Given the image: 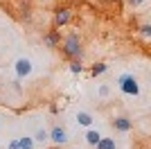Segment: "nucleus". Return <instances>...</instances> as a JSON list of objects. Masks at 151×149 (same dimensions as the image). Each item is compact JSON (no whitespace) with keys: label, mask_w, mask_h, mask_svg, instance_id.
<instances>
[{"label":"nucleus","mask_w":151,"mask_h":149,"mask_svg":"<svg viewBox=\"0 0 151 149\" xmlns=\"http://www.w3.org/2000/svg\"><path fill=\"white\" fill-rule=\"evenodd\" d=\"M61 52L65 59H81L83 56V41L81 36L77 34V32H72V34H68V36L61 41Z\"/></svg>","instance_id":"f257e3e1"},{"label":"nucleus","mask_w":151,"mask_h":149,"mask_svg":"<svg viewBox=\"0 0 151 149\" xmlns=\"http://www.w3.org/2000/svg\"><path fill=\"white\" fill-rule=\"evenodd\" d=\"M117 88H120L124 95H129V97H138L140 95V79L135 77V74L126 72V74H120V79H117Z\"/></svg>","instance_id":"f03ea898"},{"label":"nucleus","mask_w":151,"mask_h":149,"mask_svg":"<svg viewBox=\"0 0 151 149\" xmlns=\"http://www.w3.org/2000/svg\"><path fill=\"white\" fill-rule=\"evenodd\" d=\"M75 12H72V7H57L54 9V16H52V27L54 30H61L65 25H70Z\"/></svg>","instance_id":"7ed1b4c3"},{"label":"nucleus","mask_w":151,"mask_h":149,"mask_svg":"<svg viewBox=\"0 0 151 149\" xmlns=\"http://www.w3.org/2000/svg\"><path fill=\"white\" fill-rule=\"evenodd\" d=\"M47 140H50L52 145L63 147V145L70 142V133H68V129H65L63 124H52V129L47 131Z\"/></svg>","instance_id":"20e7f679"},{"label":"nucleus","mask_w":151,"mask_h":149,"mask_svg":"<svg viewBox=\"0 0 151 149\" xmlns=\"http://www.w3.org/2000/svg\"><path fill=\"white\" fill-rule=\"evenodd\" d=\"M14 72H16L18 79L29 77V74L34 72V63H32V59H29V56H18L16 63H14Z\"/></svg>","instance_id":"39448f33"},{"label":"nucleus","mask_w":151,"mask_h":149,"mask_svg":"<svg viewBox=\"0 0 151 149\" xmlns=\"http://www.w3.org/2000/svg\"><path fill=\"white\" fill-rule=\"evenodd\" d=\"M43 45L47 50H59V45H61V32L59 30H54V27H52V30H47L43 34Z\"/></svg>","instance_id":"423d86ee"},{"label":"nucleus","mask_w":151,"mask_h":149,"mask_svg":"<svg viewBox=\"0 0 151 149\" xmlns=\"http://www.w3.org/2000/svg\"><path fill=\"white\" fill-rule=\"evenodd\" d=\"M113 129L120 131V133H129L133 129V120L126 118V115H115L113 118Z\"/></svg>","instance_id":"0eeeda50"},{"label":"nucleus","mask_w":151,"mask_h":149,"mask_svg":"<svg viewBox=\"0 0 151 149\" xmlns=\"http://www.w3.org/2000/svg\"><path fill=\"white\" fill-rule=\"evenodd\" d=\"M75 122L79 124V127H83V129H88V127L95 124V115L88 113V111H77L75 113Z\"/></svg>","instance_id":"6e6552de"},{"label":"nucleus","mask_w":151,"mask_h":149,"mask_svg":"<svg viewBox=\"0 0 151 149\" xmlns=\"http://www.w3.org/2000/svg\"><path fill=\"white\" fill-rule=\"evenodd\" d=\"M99 138H101L99 129H95V127H88V129H86V133H83V142L88 145V147H95V145L99 142Z\"/></svg>","instance_id":"1a4fd4ad"},{"label":"nucleus","mask_w":151,"mask_h":149,"mask_svg":"<svg viewBox=\"0 0 151 149\" xmlns=\"http://www.w3.org/2000/svg\"><path fill=\"white\" fill-rule=\"evenodd\" d=\"M93 149H117V142H115V138H99V142L95 145Z\"/></svg>","instance_id":"9d476101"},{"label":"nucleus","mask_w":151,"mask_h":149,"mask_svg":"<svg viewBox=\"0 0 151 149\" xmlns=\"http://www.w3.org/2000/svg\"><path fill=\"white\" fill-rule=\"evenodd\" d=\"M18 145H20V149H36V142H34V138H32V136L18 138Z\"/></svg>","instance_id":"9b49d317"},{"label":"nucleus","mask_w":151,"mask_h":149,"mask_svg":"<svg viewBox=\"0 0 151 149\" xmlns=\"http://www.w3.org/2000/svg\"><path fill=\"white\" fill-rule=\"evenodd\" d=\"M68 68H70V72H72V74H79V72H83V63H81V59H70Z\"/></svg>","instance_id":"f8f14e48"},{"label":"nucleus","mask_w":151,"mask_h":149,"mask_svg":"<svg viewBox=\"0 0 151 149\" xmlns=\"http://www.w3.org/2000/svg\"><path fill=\"white\" fill-rule=\"evenodd\" d=\"M104 72H108V66H106L104 61L95 63L93 68H90V74H93V77H99V74H104Z\"/></svg>","instance_id":"ddd939ff"},{"label":"nucleus","mask_w":151,"mask_h":149,"mask_svg":"<svg viewBox=\"0 0 151 149\" xmlns=\"http://www.w3.org/2000/svg\"><path fill=\"white\" fill-rule=\"evenodd\" d=\"M32 138H34V142H41V145L47 142V129H36Z\"/></svg>","instance_id":"4468645a"},{"label":"nucleus","mask_w":151,"mask_h":149,"mask_svg":"<svg viewBox=\"0 0 151 149\" xmlns=\"http://www.w3.org/2000/svg\"><path fill=\"white\" fill-rule=\"evenodd\" d=\"M140 34H142L145 38H151V25L149 23H142V25H140Z\"/></svg>","instance_id":"2eb2a0df"},{"label":"nucleus","mask_w":151,"mask_h":149,"mask_svg":"<svg viewBox=\"0 0 151 149\" xmlns=\"http://www.w3.org/2000/svg\"><path fill=\"white\" fill-rule=\"evenodd\" d=\"M97 93H99V97H108V95H111V86H108V84H101Z\"/></svg>","instance_id":"dca6fc26"},{"label":"nucleus","mask_w":151,"mask_h":149,"mask_svg":"<svg viewBox=\"0 0 151 149\" xmlns=\"http://www.w3.org/2000/svg\"><path fill=\"white\" fill-rule=\"evenodd\" d=\"M9 149H20V145H18V138H14V140H9Z\"/></svg>","instance_id":"f3484780"},{"label":"nucleus","mask_w":151,"mask_h":149,"mask_svg":"<svg viewBox=\"0 0 151 149\" xmlns=\"http://www.w3.org/2000/svg\"><path fill=\"white\" fill-rule=\"evenodd\" d=\"M126 2H129V5H131V7H140V5H142V2H145V0H126Z\"/></svg>","instance_id":"a211bd4d"},{"label":"nucleus","mask_w":151,"mask_h":149,"mask_svg":"<svg viewBox=\"0 0 151 149\" xmlns=\"http://www.w3.org/2000/svg\"><path fill=\"white\" fill-rule=\"evenodd\" d=\"M47 149H63V147H59V145H54V147H47Z\"/></svg>","instance_id":"6ab92c4d"}]
</instances>
